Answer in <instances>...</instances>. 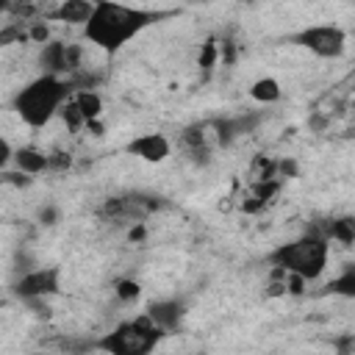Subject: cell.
<instances>
[{
    "label": "cell",
    "mask_w": 355,
    "mask_h": 355,
    "mask_svg": "<svg viewBox=\"0 0 355 355\" xmlns=\"http://www.w3.org/2000/svg\"><path fill=\"white\" fill-rule=\"evenodd\" d=\"M155 19H158L155 11L130 8V6H119V3H108V0H97L92 19L83 25V36L94 47H100V50L116 53L130 39H136L144 28H150Z\"/></svg>",
    "instance_id": "cell-1"
},
{
    "label": "cell",
    "mask_w": 355,
    "mask_h": 355,
    "mask_svg": "<svg viewBox=\"0 0 355 355\" xmlns=\"http://www.w3.org/2000/svg\"><path fill=\"white\" fill-rule=\"evenodd\" d=\"M72 97H75V83L69 78L39 75L11 97V108L28 128H44L64 111V105Z\"/></svg>",
    "instance_id": "cell-2"
},
{
    "label": "cell",
    "mask_w": 355,
    "mask_h": 355,
    "mask_svg": "<svg viewBox=\"0 0 355 355\" xmlns=\"http://www.w3.org/2000/svg\"><path fill=\"white\" fill-rule=\"evenodd\" d=\"M327 261H330V241L316 227H311L308 233H302L269 252V263L275 269L297 275L305 283L319 280L327 269Z\"/></svg>",
    "instance_id": "cell-3"
},
{
    "label": "cell",
    "mask_w": 355,
    "mask_h": 355,
    "mask_svg": "<svg viewBox=\"0 0 355 355\" xmlns=\"http://www.w3.org/2000/svg\"><path fill=\"white\" fill-rule=\"evenodd\" d=\"M161 330L150 322L147 313L136 319H125L108 333H103L92 347L105 355H153V349L161 341Z\"/></svg>",
    "instance_id": "cell-4"
},
{
    "label": "cell",
    "mask_w": 355,
    "mask_h": 355,
    "mask_svg": "<svg viewBox=\"0 0 355 355\" xmlns=\"http://www.w3.org/2000/svg\"><path fill=\"white\" fill-rule=\"evenodd\" d=\"M291 44L313 53L316 58H341L347 50V33L338 25H305L288 36Z\"/></svg>",
    "instance_id": "cell-5"
},
{
    "label": "cell",
    "mask_w": 355,
    "mask_h": 355,
    "mask_svg": "<svg viewBox=\"0 0 355 355\" xmlns=\"http://www.w3.org/2000/svg\"><path fill=\"white\" fill-rule=\"evenodd\" d=\"M14 294L25 302H44L61 294V269L58 266H33L14 280Z\"/></svg>",
    "instance_id": "cell-6"
},
{
    "label": "cell",
    "mask_w": 355,
    "mask_h": 355,
    "mask_svg": "<svg viewBox=\"0 0 355 355\" xmlns=\"http://www.w3.org/2000/svg\"><path fill=\"white\" fill-rule=\"evenodd\" d=\"M39 67H42V75L69 78L80 67V47L67 42H47L39 53Z\"/></svg>",
    "instance_id": "cell-7"
},
{
    "label": "cell",
    "mask_w": 355,
    "mask_h": 355,
    "mask_svg": "<svg viewBox=\"0 0 355 355\" xmlns=\"http://www.w3.org/2000/svg\"><path fill=\"white\" fill-rule=\"evenodd\" d=\"M158 202L153 197H144V194H125V197H111L105 200L103 205V214L111 216V219H141L147 216L150 211H155Z\"/></svg>",
    "instance_id": "cell-8"
},
{
    "label": "cell",
    "mask_w": 355,
    "mask_h": 355,
    "mask_svg": "<svg viewBox=\"0 0 355 355\" xmlns=\"http://www.w3.org/2000/svg\"><path fill=\"white\" fill-rule=\"evenodd\" d=\"M125 150H128L130 155L147 161V164H161V161L169 158V153H172V141H169L164 133H141V136L130 139Z\"/></svg>",
    "instance_id": "cell-9"
},
{
    "label": "cell",
    "mask_w": 355,
    "mask_h": 355,
    "mask_svg": "<svg viewBox=\"0 0 355 355\" xmlns=\"http://www.w3.org/2000/svg\"><path fill=\"white\" fill-rule=\"evenodd\" d=\"M144 313H147L150 322L166 336V333H175V330L180 327V322H183V316H186V305H183L180 300H155V302L147 305Z\"/></svg>",
    "instance_id": "cell-10"
},
{
    "label": "cell",
    "mask_w": 355,
    "mask_h": 355,
    "mask_svg": "<svg viewBox=\"0 0 355 355\" xmlns=\"http://www.w3.org/2000/svg\"><path fill=\"white\" fill-rule=\"evenodd\" d=\"M316 230H319L327 241H338V244H344V247L355 244V216H352V214L333 216V219H327L324 225H316Z\"/></svg>",
    "instance_id": "cell-11"
},
{
    "label": "cell",
    "mask_w": 355,
    "mask_h": 355,
    "mask_svg": "<svg viewBox=\"0 0 355 355\" xmlns=\"http://www.w3.org/2000/svg\"><path fill=\"white\" fill-rule=\"evenodd\" d=\"M94 14V0H64L55 11H50L53 19L69 22V25H86Z\"/></svg>",
    "instance_id": "cell-12"
},
{
    "label": "cell",
    "mask_w": 355,
    "mask_h": 355,
    "mask_svg": "<svg viewBox=\"0 0 355 355\" xmlns=\"http://www.w3.org/2000/svg\"><path fill=\"white\" fill-rule=\"evenodd\" d=\"M14 164L22 175H39V172L50 169V155L36 150V147H19L14 153Z\"/></svg>",
    "instance_id": "cell-13"
},
{
    "label": "cell",
    "mask_w": 355,
    "mask_h": 355,
    "mask_svg": "<svg viewBox=\"0 0 355 355\" xmlns=\"http://www.w3.org/2000/svg\"><path fill=\"white\" fill-rule=\"evenodd\" d=\"M250 97L255 103H261V105H272V103H277L283 97V89H280V83L275 78H258L250 86Z\"/></svg>",
    "instance_id": "cell-14"
},
{
    "label": "cell",
    "mask_w": 355,
    "mask_h": 355,
    "mask_svg": "<svg viewBox=\"0 0 355 355\" xmlns=\"http://www.w3.org/2000/svg\"><path fill=\"white\" fill-rule=\"evenodd\" d=\"M327 291L336 294V297H344V300H355V263H347V266L327 283Z\"/></svg>",
    "instance_id": "cell-15"
},
{
    "label": "cell",
    "mask_w": 355,
    "mask_h": 355,
    "mask_svg": "<svg viewBox=\"0 0 355 355\" xmlns=\"http://www.w3.org/2000/svg\"><path fill=\"white\" fill-rule=\"evenodd\" d=\"M72 103L78 105V111H80V116H83L86 125L100 114V105H103V103H100V94L92 92V89H80V92H75Z\"/></svg>",
    "instance_id": "cell-16"
},
{
    "label": "cell",
    "mask_w": 355,
    "mask_h": 355,
    "mask_svg": "<svg viewBox=\"0 0 355 355\" xmlns=\"http://www.w3.org/2000/svg\"><path fill=\"white\" fill-rule=\"evenodd\" d=\"M114 291H116V297H119L122 302H130V300L139 297V283H136V280H119Z\"/></svg>",
    "instance_id": "cell-17"
},
{
    "label": "cell",
    "mask_w": 355,
    "mask_h": 355,
    "mask_svg": "<svg viewBox=\"0 0 355 355\" xmlns=\"http://www.w3.org/2000/svg\"><path fill=\"white\" fill-rule=\"evenodd\" d=\"M338 355H352V352H347V349H341V352H338Z\"/></svg>",
    "instance_id": "cell-18"
},
{
    "label": "cell",
    "mask_w": 355,
    "mask_h": 355,
    "mask_svg": "<svg viewBox=\"0 0 355 355\" xmlns=\"http://www.w3.org/2000/svg\"><path fill=\"white\" fill-rule=\"evenodd\" d=\"M28 355H44V352H28Z\"/></svg>",
    "instance_id": "cell-19"
}]
</instances>
